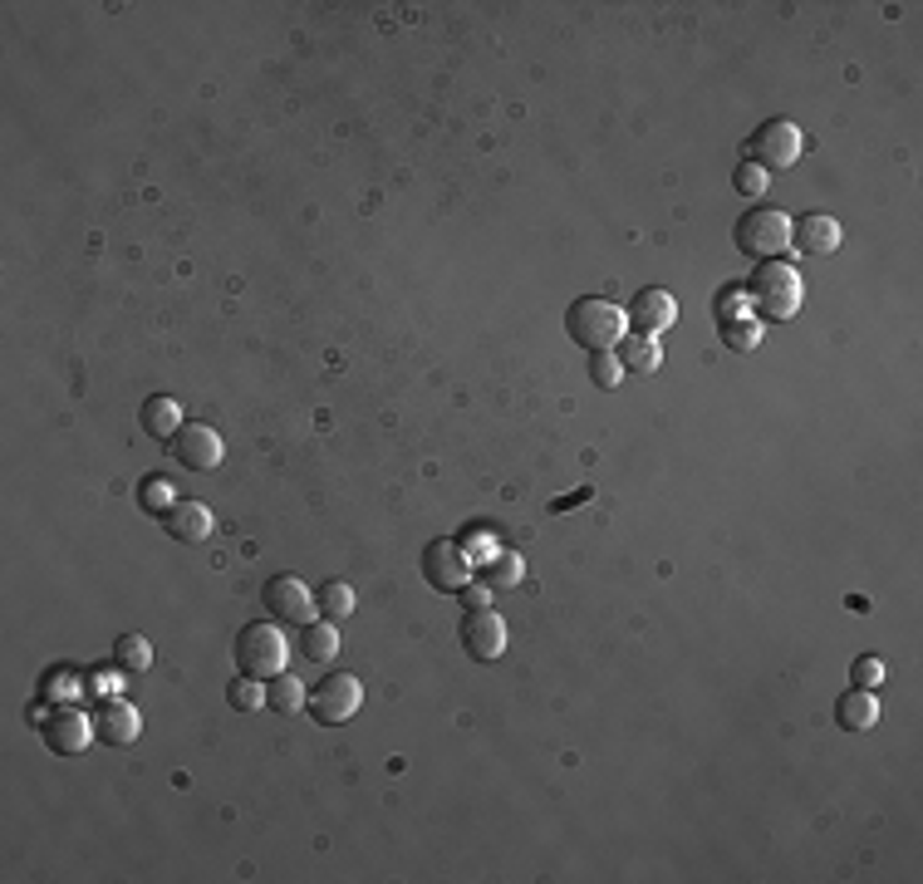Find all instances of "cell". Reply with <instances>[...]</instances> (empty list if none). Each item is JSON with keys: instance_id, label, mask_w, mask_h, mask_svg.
Returning a JSON list of instances; mask_svg holds the SVG:
<instances>
[{"instance_id": "cell-16", "label": "cell", "mask_w": 923, "mask_h": 884, "mask_svg": "<svg viewBox=\"0 0 923 884\" xmlns=\"http://www.w3.org/2000/svg\"><path fill=\"white\" fill-rule=\"evenodd\" d=\"M835 722H840L844 732H870V727L879 722V697H874V688H850V693H840Z\"/></svg>"}, {"instance_id": "cell-33", "label": "cell", "mask_w": 923, "mask_h": 884, "mask_svg": "<svg viewBox=\"0 0 923 884\" xmlns=\"http://www.w3.org/2000/svg\"><path fill=\"white\" fill-rule=\"evenodd\" d=\"M118 688H123V673H113V668H98V673H88V693L118 697Z\"/></svg>"}, {"instance_id": "cell-18", "label": "cell", "mask_w": 923, "mask_h": 884, "mask_svg": "<svg viewBox=\"0 0 923 884\" xmlns=\"http://www.w3.org/2000/svg\"><path fill=\"white\" fill-rule=\"evenodd\" d=\"M143 428L153 432V438L172 442V438H177V428H182V403L167 398V393H153V398L143 403Z\"/></svg>"}, {"instance_id": "cell-24", "label": "cell", "mask_w": 923, "mask_h": 884, "mask_svg": "<svg viewBox=\"0 0 923 884\" xmlns=\"http://www.w3.org/2000/svg\"><path fill=\"white\" fill-rule=\"evenodd\" d=\"M762 334H766V324L756 320V314H742V320L722 324V344H727V349H736V354H752L756 344H762Z\"/></svg>"}, {"instance_id": "cell-22", "label": "cell", "mask_w": 923, "mask_h": 884, "mask_svg": "<svg viewBox=\"0 0 923 884\" xmlns=\"http://www.w3.org/2000/svg\"><path fill=\"white\" fill-rule=\"evenodd\" d=\"M314 605H320L324 619H334V624H339V619L353 614V589L344 585V580H324V585L314 589Z\"/></svg>"}, {"instance_id": "cell-2", "label": "cell", "mask_w": 923, "mask_h": 884, "mask_svg": "<svg viewBox=\"0 0 923 884\" xmlns=\"http://www.w3.org/2000/svg\"><path fill=\"white\" fill-rule=\"evenodd\" d=\"M801 271L791 261H756L752 280H746V300L766 314V320H791L801 310Z\"/></svg>"}, {"instance_id": "cell-31", "label": "cell", "mask_w": 923, "mask_h": 884, "mask_svg": "<svg viewBox=\"0 0 923 884\" xmlns=\"http://www.w3.org/2000/svg\"><path fill=\"white\" fill-rule=\"evenodd\" d=\"M766 182H771V172H762L756 163H742V167L732 172V187H736L742 196H762V192H766Z\"/></svg>"}, {"instance_id": "cell-13", "label": "cell", "mask_w": 923, "mask_h": 884, "mask_svg": "<svg viewBox=\"0 0 923 884\" xmlns=\"http://www.w3.org/2000/svg\"><path fill=\"white\" fill-rule=\"evenodd\" d=\"M94 732H98V742H108V746H133L137 732H143V717H137V707L123 703V697H104L94 713Z\"/></svg>"}, {"instance_id": "cell-11", "label": "cell", "mask_w": 923, "mask_h": 884, "mask_svg": "<svg viewBox=\"0 0 923 884\" xmlns=\"http://www.w3.org/2000/svg\"><path fill=\"white\" fill-rule=\"evenodd\" d=\"M457 638H462V648H467L477 664H491V658L506 654V624H501L496 609H467V614H462Z\"/></svg>"}, {"instance_id": "cell-35", "label": "cell", "mask_w": 923, "mask_h": 884, "mask_svg": "<svg viewBox=\"0 0 923 884\" xmlns=\"http://www.w3.org/2000/svg\"><path fill=\"white\" fill-rule=\"evenodd\" d=\"M589 497H595V491H589V487H579V491H570V497H560V501H555V506H550V511H570V506H579V501H589Z\"/></svg>"}, {"instance_id": "cell-32", "label": "cell", "mask_w": 923, "mask_h": 884, "mask_svg": "<svg viewBox=\"0 0 923 884\" xmlns=\"http://www.w3.org/2000/svg\"><path fill=\"white\" fill-rule=\"evenodd\" d=\"M850 678H854V688H879L884 683V664L874 654H864V658H854Z\"/></svg>"}, {"instance_id": "cell-10", "label": "cell", "mask_w": 923, "mask_h": 884, "mask_svg": "<svg viewBox=\"0 0 923 884\" xmlns=\"http://www.w3.org/2000/svg\"><path fill=\"white\" fill-rule=\"evenodd\" d=\"M167 452H172V462H182L187 471H216L226 457V442L212 422H182L177 438L167 442Z\"/></svg>"}, {"instance_id": "cell-9", "label": "cell", "mask_w": 923, "mask_h": 884, "mask_svg": "<svg viewBox=\"0 0 923 884\" xmlns=\"http://www.w3.org/2000/svg\"><path fill=\"white\" fill-rule=\"evenodd\" d=\"M261 599H265V609H271L275 624H300L304 629L314 614H320L314 589L304 585L300 575H271V580H265V589H261Z\"/></svg>"}, {"instance_id": "cell-21", "label": "cell", "mask_w": 923, "mask_h": 884, "mask_svg": "<svg viewBox=\"0 0 923 884\" xmlns=\"http://www.w3.org/2000/svg\"><path fill=\"white\" fill-rule=\"evenodd\" d=\"M304 683L300 678H285V673H275V678H265V707L271 713H280V717H295L304 707Z\"/></svg>"}, {"instance_id": "cell-1", "label": "cell", "mask_w": 923, "mask_h": 884, "mask_svg": "<svg viewBox=\"0 0 923 884\" xmlns=\"http://www.w3.org/2000/svg\"><path fill=\"white\" fill-rule=\"evenodd\" d=\"M565 334L579 344V349H619V339L628 334V314L619 310L604 295H579L565 310Z\"/></svg>"}, {"instance_id": "cell-4", "label": "cell", "mask_w": 923, "mask_h": 884, "mask_svg": "<svg viewBox=\"0 0 923 884\" xmlns=\"http://www.w3.org/2000/svg\"><path fill=\"white\" fill-rule=\"evenodd\" d=\"M285 658H290V644L265 619H255V624H245L236 634V668H241V678H261L265 683V678L285 673Z\"/></svg>"}, {"instance_id": "cell-23", "label": "cell", "mask_w": 923, "mask_h": 884, "mask_svg": "<svg viewBox=\"0 0 923 884\" xmlns=\"http://www.w3.org/2000/svg\"><path fill=\"white\" fill-rule=\"evenodd\" d=\"M113 664L123 668V673H147V664H153V644H147L143 634H123L113 644Z\"/></svg>"}, {"instance_id": "cell-8", "label": "cell", "mask_w": 923, "mask_h": 884, "mask_svg": "<svg viewBox=\"0 0 923 884\" xmlns=\"http://www.w3.org/2000/svg\"><path fill=\"white\" fill-rule=\"evenodd\" d=\"M39 737L55 756H84V746L94 742V713H79L69 703H55V713L39 717Z\"/></svg>"}, {"instance_id": "cell-14", "label": "cell", "mask_w": 923, "mask_h": 884, "mask_svg": "<svg viewBox=\"0 0 923 884\" xmlns=\"http://www.w3.org/2000/svg\"><path fill=\"white\" fill-rule=\"evenodd\" d=\"M791 251H805V255L840 251V222L825 212H805L801 222H791Z\"/></svg>"}, {"instance_id": "cell-28", "label": "cell", "mask_w": 923, "mask_h": 884, "mask_svg": "<svg viewBox=\"0 0 923 884\" xmlns=\"http://www.w3.org/2000/svg\"><path fill=\"white\" fill-rule=\"evenodd\" d=\"M231 707H236V713H255V707H265V683H261V678H236V683H231Z\"/></svg>"}, {"instance_id": "cell-3", "label": "cell", "mask_w": 923, "mask_h": 884, "mask_svg": "<svg viewBox=\"0 0 923 884\" xmlns=\"http://www.w3.org/2000/svg\"><path fill=\"white\" fill-rule=\"evenodd\" d=\"M736 251L756 255V261H786L791 251V216L776 206H746L736 216Z\"/></svg>"}, {"instance_id": "cell-26", "label": "cell", "mask_w": 923, "mask_h": 884, "mask_svg": "<svg viewBox=\"0 0 923 884\" xmlns=\"http://www.w3.org/2000/svg\"><path fill=\"white\" fill-rule=\"evenodd\" d=\"M457 540H462V550H467V556H471V565H487V560H491V556H496V550H501V540L491 536L487 526H471V530H462Z\"/></svg>"}, {"instance_id": "cell-30", "label": "cell", "mask_w": 923, "mask_h": 884, "mask_svg": "<svg viewBox=\"0 0 923 884\" xmlns=\"http://www.w3.org/2000/svg\"><path fill=\"white\" fill-rule=\"evenodd\" d=\"M79 683H84V678H79L74 668H55L49 683H45V697H49V703H69V697L79 693Z\"/></svg>"}, {"instance_id": "cell-29", "label": "cell", "mask_w": 923, "mask_h": 884, "mask_svg": "<svg viewBox=\"0 0 923 884\" xmlns=\"http://www.w3.org/2000/svg\"><path fill=\"white\" fill-rule=\"evenodd\" d=\"M746 290H736V285H722V290H717V300H712V310H717V324H727V320H742L746 314Z\"/></svg>"}, {"instance_id": "cell-17", "label": "cell", "mask_w": 923, "mask_h": 884, "mask_svg": "<svg viewBox=\"0 0 923 884\" xmlns=\"http://www.w3.org/2000/svg\"><path fill=\"white\" fill-rule=\"evenodd\" d=\"M477 575H481V585H487L491 595H496V589H516L520 580H526V556L511 550V546H501L487 565H477Z\"/></svg>"}, {"instance_id": "cell-27", "label": "cell", "mask_w": 923, "mask_h": 884, "mask_svg": "<svg viewBox=\"0 0 923 884\" xmlns=\"http://www.w3.org/2000/svg\"><path fill=\"white\" fill-rule=\"evenodd\" d=\"M172 501H177V491H172V481H163V477H147L143 487H137V506L143 511H157V516H163Z\"/></svg>"}, {"instance_id": "cell-12", "label": "cell", "mask_w": 923, "mask_h": 884, "mask_svg": "<svg viewBox=\"0 0 923 884\" xmlns=\"http://www.w3.org/2000/svg\"><path fill=\"white\" fill-rule=\"evenodd\" d=\"M624 314H628V334H648V339H658L663 330H673V324H678V300L668 290H658V285H644Z\"/></svg>"}, {"instance_id": "cell-7", "label": "cell", "mask_w": 923, "mask_h": 884, "mask_svg": "<svg viewBox=\"0 0 923 884\" xmlns=\"http://www.w3.org/2000/svg\"><path fill=\"white\" fill-rule=\"evenodd\" d=\"M471 556L462 550L457 536H437L422 546V580H428L432 589H442V595H457L462 585L471 580Z\"/></svg>"}, {"instance_id": "cell-5", "label": "cell", "mask_w": 923, "mask_h": 884, "mask_svg": "<svg viewBox=\"0 0 923 884\" xmlns=\"http://www.w3.org/2000/svg\"><path fill=\"white\" fill-rule=\"evenodd\" d=\"M304 707H310V717L320 727H339L363 707V683L353 673H329V678H320V683L310 688Z\"/></svg>"}, {"instance_id": "cell-25", "label": "cell", "mask_w": 923, "mask_h": 884, "mask_svg": "<svg viewBox=\"0 0 923 884\" xmlns=\"http://www.w3.org/2000/svg\"><path fill=\"white\" fill-rule=\"evenodd\" d=\"M589 379H595L599 389H619V383H624V363H619V354L614 349L589 354Z\"/></svg>"}, {"instance_id": "cell-19", "label": "cell", "mask_w": 923, "mask_h": 884, "mask_svg": "<svg viewBox=\"0 0 923 884\" xmlns=\"http://www.w3.org/2000/svg\"><path fill=\"white\" fill-rule=\"evenodd\" d=\"M619 363H624V373H658L663 349H658V339H648V334H624V339H619Z\"/></svg>"}, {"instance_id": "cell-34", "label": "cell", "mask_w": 923, "mask_h": 884, "mask_svg": "<svg viewBox=\"0 0 923 884\" xmlns=\"http://www.w3.org/2000/svg\"><path fill=\"white\" fill-rule=\"evenodd\" d=\"M457 595H462V605H467V609H491V589L481 585V580H467Z\"/></svg>"}, {"instance_id": "cell-15", "label": "cell", "mask_w": 923, "mask_h": 884, "mask_svg": "<svg viewBox=\"0 0 923 884\" xmlns=\"http://www.w3.org/2000/svg\"><path fill=\"white\" fill-rule=\"evenodd\" d=\"M163 526H167V536H172V540H187V546H196V540L212 536L216 521H212V511H206L202 501H182V497H177L172 506L163 511Z\"/></svg>"}, {"instance_id": "cell-6", "label": "cell", "mask_w": 923, "mask_h": 884, "mask_svg": "<svg viewBox=\"0 0 923 884\" xmlns=\"http://www.w3.org/2000/svg\"><path fill=\"white\" fill-rule=\"evenodd\" d=\"M752 163L762 172H786V167L801 163V147H805V133L791 123V118H766L762 128L752 133Z\"/></svg>"}, {"instance_id": "cell-20", "label": "cell", "mask_w": 923, "mask_h": 884, "mask_svg": "<svg viewBox=\"0 0 923 884\" xmlns=\"http://www.w3.org/2000/svg\"><path fill=\"white\" fill-rule=\"evenodd\" d=\"M300 648L310 664H329V658L339 654V624H334V619H310L300 634Z\"/></svg>"}]
</instances>
